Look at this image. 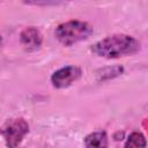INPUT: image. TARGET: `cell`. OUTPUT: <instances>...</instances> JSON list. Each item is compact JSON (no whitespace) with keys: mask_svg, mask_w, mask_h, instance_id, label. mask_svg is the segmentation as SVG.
Masks as SVG:
<instances>
[{"mask_svg":"<svg viewBox=\"0 0 148 148\" xmlns=\"http://www.w3.org/2000/svg\"><path fill=\"white\" fill-rule=\"evenodd\" d=\"M140 49L141 43L135 37L126 34H113L94 43L90 51L99 58L117 59L135 54Z\"/></svg>","mask_w":148,"mask_h":148,"instance_id":"cell-1","label":"cell"},{"mask_svg":"<svg viewBox=\"0 0 148 148\" xmlns=\"http://www.w3.org/2000/svg\"><path fill=\"white\" fill-rule=\"evenodd\" d=\"M94 32L92 25L86 21L69 20L57 25L54 29V37L65 46L74 45L79 42L86 40Z\"/></svg>","mask_w":148,"mask_h":148,"instance_id":"cell-2","label":"cell"},{"mask_svg":"<svg viewBox=\"0 0 148 148\" xmlns=\"http://www.w3.org/2000/svg\"><path fill=\"white\" fill-rule=\"evenodd\" d=\"M28 133L29 124L22 117L8 119L2 126H0V135L3 138L8 148H17Z\"/></svg>","mask_w":148,"mask_h":148,"instance_id":"cell-3","label":"cell"},{"mask_svg":"<svg viewBox=\"0 0 148 148\" xmlns=\"http://www.w3.org/2000/svg\"><path fill=\"white\" fill-rule=\"evenodd\" d=\"M82 75V71L77 66H65L51 75V83L57 89H65L72 86L75 81H77Z\"/></svg>","mask_w":148,"mask_h":148,"instance_id":"cell-4","label":"cell"},{"mask_svg":"<svg viewBox=\"0 0 148 148\" xmlns=\"http://www.w3.org/2000/svg\"><path fill=\"white\" fill-rule=\"evenodd\" d=\"M20 42L28 51H35L40 47L43 36L36 27H27L20 32Z\"/></svg>","mask_w":148,"mask_h":148,"instance_id":"cell-5","label":"cell"},{"mask_svg":"<svg viewBox=\"0 0 148 148\" xmlns=\"http://www.w3.org/2000/svg\"><path fill=\"white\" fill-rule=\"evenodd\" d=\"M84 148H109L108 134L105 131L91 132L83 139Z\"/></svg>","mask_w":148,"mask_h":148,"instance_id":"cell-6","label":"cell"},{"mask_svg":"<svg viewBox=\"0 0 148 148\" xmlns=\"http://www.w3.org/2000/svg\"><path fill=\"white\" fill-rule=\"evenodd\" d=\"M124 73V67L116 65V66H106L103 68H99L96 72V79L98 82H103V81H108V80H112L119 75H121Z\"/></svg>","mask_w":148,"mask_h":148,"instance_id":"cell-7","label":"cell"},{"mask_svg":"<svg viewBox=\"0 0 148 148\" xmlns=\"http://www.w3.org/2000/svg\"><path fill=\"white\" fill-rule=\"evenodd\" d=\"M146 146H147V142H146L145 135L138 131L132 132L127 136L124 145L125 148H146Z\"/></svg>","mask_w":148,"mask_h":148,"instance_id":"cell-8","label":"cell"},{"mask_svg":"<svg viewBox=\"0 0 148 148\" xmlns=\"http://www.w3.org/2000/svg\"><path fill=\"white\" fill-rule=\"evenodd\" d=\"M1 43H2V42H1V36H0V46H1Z\"/></svg>","mask_w":148,"mask_h":148,"instance_id":"cell-9","label":"cell"}]
</instances>
